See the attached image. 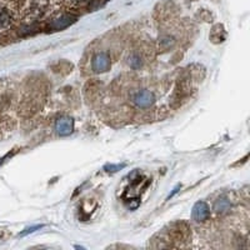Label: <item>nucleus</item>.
I'll use <instances>...</instances> for the list:
<instances>
[{"label": "nucleus", "instance_id": "obj_10", "mask_svg": "<svg viewBox=\"0 0 250 250\" xmlns=\"http://www.w3.org/2000/svg\"><path fill=\"white\" fill-rule=\"evenodd\" d=\"M125 167V164H118V165H106L105 167V170L106 171H111V173H114V171H118L120 170V169H123Z\"/></svg>", "mask_w": 250, "mask_h": 250}, {"label": "nucleus", "instance_id": "obj_11", "mask_svg": "<svg viewBox=\"0 0 250 250\" xmlns=\"http://www.w3.org/2000/svg\"><path fill=\"white\" fill-rule=\"evenodd\" d=\"M44 225H35V227H31V228H26L25 231H23V233L20 234V236H24V235H28V234L30 233H34L35 230H38V229H42Z\"/></svg>", "mask_w": 250, "mask_h": 250}, {"label": "nucleus", "instance_id": "obj_3", "mask_svg": "<svg viewBox=\"0 0 250 250\" xmlns=\"http://www.w3.org/2000/svg\"><path fill=\"white\" fill-rule=\"evenodd\" d=\"M54 128L59 137H68L74 130V120L70 117H60L55 122Z\"/></svg>", "mask_w": 250, "mask_h": 250}, {"label": "nucleus", "instance_id": "obj_2", "mask_svg": "<svg viewBox=\"0 0 250 250\" xmlns=\"http://www.w3.org/2000/svg\"><path fill=\"white\" fill-rule=\"evenodd\" d=\"M111 60L106 51H99L91 57V70L94 73H105L110 69Z\"/></svg>", "mask_w": 250, "mask_h": 250}, {"label": "nucleus", "instance_id": "obj_6", "mask_svg": "<svg viewBox=\"0 0 250 250\" xmlns=\"http://www.w3.org/2000/svg\"><path fill=\"white\" fill-rule=\"evenodd\" d=\"M231 209V202L229 198L227 196H220L218 199L215 200L213 207V210L215 211L218 215H225L230 211Z\"/></svg>", "mask_w": 250, "mask_h": 250}, {"label": "nucleus", "instance_id": "obj_4", "mask_svg": "<svg viewBox=\"0 0 250 250\" xmlns=\"http://www.w3.org/2000/svg\"><path fill=\"white\" fill-rule=\"evenodd\" d=\"M14 23V12L8 5L0 4V34L9 30Z\"/></svg>", "mask_w": 250, "mask_h": 250}, {"label": "nucleus", "instance_id": "obj_8", "mask_svg": "<svg viewBox=\"0 0 250 250\" xmlns=\"http://www.w3.org/2000/svg\"><path fill=\"white\" fill-rule=\"evenodd\" d=\"M128 64L131 69H140L144 64V59L138 51H133L128 57Z\"/></svg>", "mask_w": 250, "mask_h": 250}, {"label": "nucleus", "instance_id": "obj_5", "mask_svg": "<svg viewBox=\"0 0 250 250\" xmlns=\"http://www.w3.org/2000/svg\"><path fill=\"white\" fill-rule=\"evenodd\" d=\"M210 215V209L208 207V204L205 202H198L193 207V210H191V218L195 220V222H205Z\"/></svg>", "mask_w": 250, "mask_h": 250}, {"label": "nucleus", "instance_id": "obj_1", "mask_svg": "<svg viewBox=\"0 0 250 250\" xmlns=\"http://www.w3.org/2000/svg\"><path fill=\"white\" fill-rule=\"evenodd\" d=\"M130 102L138 109H149L155 104L156 98L150 89L140 88L131 93Z\"/></svg>", "mask_w": 250, "mask_h": 250}, {"label": "nucleus", "instance_id": "obj_7", "mask_svg": "<svg viewBox=\"0 0 250 250\" xmlns=\"http://www.w3.org/2000/svg\"><path fill=\"white\" fill-rule=\"evenodd\" d=\"M75 21V18L73 15H69V14H62L60 17L55 18L50 24V28L51 29H55V30H62V29L66 28L69 26L70 24H73Z\"/></svg>", "mask_w": 250, "mask_h": 250}, {"label": "nucleus", "instance_id": "obj_9", "mask_svg": "<svg viewBox=\"0 0 250 250\" xmlns=\"http://www.w3.org/2000/svg\"><path fill=\"white\" fill-rule=\"evenodd\" d=\"M65 4L68 6H71V8H78V6H82L84 4H86L90 0H64Z\"/></svg>", "mask_w": 250, "mask_h": 250}]
</instances>
